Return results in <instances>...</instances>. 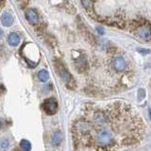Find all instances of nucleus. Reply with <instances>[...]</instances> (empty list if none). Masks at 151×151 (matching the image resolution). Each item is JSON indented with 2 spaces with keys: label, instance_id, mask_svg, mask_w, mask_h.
<instances>
[{
  "label": "nucleus",
  "instance_id": "f257e3e1",
  "mask_svg": "<svg viewBox=\"0 0 151 151\" xmlns=\"http://www.w3.org/2000/svg\"><path fill=\"white\" fill-rule=\"evenodd\" d=\"M55 67L60 78L63 80L66 87L70 90H74L77 87V83H76L75 78H73V76L70 74V72L68 71V69L66 68V66L64 65L63 61L57 59L55 60Z\"/></svg>",
  "mask_w": 151,
  "mask_h": 151
},
{
  "label": "nucleus",
  "instance_id": "f03ea898",
  "mask_svg": "<svg viewBox=\"0 0 151 151\" xmlns=\"http://www.w3.org/2000/svg\"><path fill=\"white\" fill-rule=\"evenodd\" d=\"M136 35L145 41H151V25L142 24L135 28Z\"/></svg>",
  "mask_w": 151,
  "mask_h": 151
},
{
  "label": "nucleus",
  "instance_id": "7ed1b4c3",
  "mask_svg": "<svg viewBox=\"0 0 151 151\" xmlns=\"http://www.w3.org/2000/svg\"><path fill=\"white\" fill-rule=\"evenodd\" d=\"M42 108L47 115H54L58 111V102L53 97L47 98L42 103Z\"/></svg>",
  "mask_w": 151,
  "mask_h": 151
},
{
  "label": "nucleus",
  "instance_id": "20e7f679",
  "mask_svg": "<svg viewBox=\"0 0 151 151\" xmlns=\"http://www.w3.org/2000/svg\"><path fill=\"white\" fill-rule=\"evenodd\" d=\"M112 67L117 73H122V72H124L127 67V61L121 56L114 57V58L112 59Z\"/></svg>",
  "mask_w": 151,
  "mask_h": 151
},
{
  "label": "nucleus",
  "instance_id": "39448f33",
  "mask_svg": "<svg viewBox=\"0 0 151 151\" xmlns=\"http://www.w3.org/2000/svg\"><path fill=\"white\" fill-rule=\"evenodd\" d=\"M75 67L79 73H84L85 71L88 69V63L87 59L84 55L78 56L77 59L75 60Z\"/></svg>",
  "mask_w": 151,
  "mask_h": 151
},
{
  "label": "nucleus",
  "instance_id": "423d86ee",
  "mask_svg": "<svg viewBox=\"0 0 151 151\" xmlns=\"http://www.w3.org/2000/svg\"><path fill=\"white\" fill-rule=\"evenodd\" d=\"M25 16L27 21L30 24V25H36L39 21V16H38V13L35 9H28L26 11Z\"/></svg>",
  "mask_w": 151,
  "mask_h": 151
},
{
  "label": "nucleus",
  "instance_id": "0eeeda50",
  "mask_svg": "<svg viewBox=\"0 0 151 151\" xmlns=\"http://www.w3.org/2000/svg\"><path fill=\"white\" fill-rule=\"evenodd\" d=\"M1 22L5 27H11L13 24V16L8 12H3L1 15Z\"/></svg>",
  "mask_w": 151,
  "mask_h": 151
},
{
  "label": "nucleus",
  "instance_id": "6e6552de",
  "mask_svg": "<svg viewBox=\"0 0 151 151\" xmlns=\"http://www.w3.org/2000/svg\"><path fill=\"white\" fill-rule=\"evenodd\" d=\"M8 42L9 45L16 46L20 42V37L16 32H11L8 36Z\"/></svg>",
  "mask_w": 151,
  "mask_h": 151
},
{
  "label": "nucleus",
  "instance_id": "1a4fd4ad",
  "mask_svg": "<svg viewBox=\"0 0 151 151\" xmlns=\"http://www.w3.org/2000/svg\"><path fill=\"white\" fill-rule=\"evenodd\" d=\"M51 145L53 146H59L63 141V135H61L60 131H56L54 132L51 136Z\"/></svg>",
  "mask_w": 151,
  "mask_h": 151
},
{
  "label": "nucleus",
  "instance_id": "9d476101",
  "mask_svg": "<svg viewBox=\"0 0 151 151\" xmlns=\"http://www.w3.org/2000/svg\"><path fill=\"white\" fill-rule=\"evenodd\" d=\"M38 78H39L42 82H45L49 78V73L47 72L45 69H42L38 72Z\"/></svg>",
  "mask_w": 151,
  "mask_h": 151
},
{
  "label": "nucleus",
  "instance_id": "9b49d317",
  "mask_svg": "<svg viewBox=\"0 0 151 151\" xmlns=\"http://www.w3.org/2000/svg\"><path fill=\"white\" fill-rule=\"evenodd\" d=\"M20 148L22 151H30L31 150V144L27 140H22L20 142Z\"/></svg>",
  "mask_w": 151,
  "mask_h": 151
},
{
  "label": "nucleus",
  "instance_id": "f8f14e48",
  "mask_svg": "<svg viewBox=\"0 0 151 151\" xmlns=\"http://www.w3.org/2000/svg\"><path fill=\"white\" fill-rule=\"evenodd\" d=\"M81 3L83 7L87 9V11H91L93 8V0H81Z\"/></svg>",
  "mask_w": 151,
  "mask_h": 151
},
{
  "label": "nucleus",
  "instance_id": "ddd939ff",
  "mask_svg": "<svg viewBox=\"0 0 151 151\" xmlns=\"http://www.w3.org/2000/svg\"><path fill=\"white\" fill-rule=\"evenodd\" d=\"M9 143L8 140H3L1 142V144H0V146H1L2 150H6L9 147Z\"/></svg>",
  "mask_w": 151,
  "mask_h": 151
},
{
  "label": "nucleus",
  "instance_id": "4468645a",
  "mask_svg": "<svg viewBox=\"0 0 151 151\" xmlns=\"http://www.w3.org/2000/svg\"><path fill=\"white\" fill-rule=\"evenodd\" d=\"M138 52L141 53L142 55H146V54H149L150 53V50L149 49H138Z\"/></svg>",
  "mask_w": 151,
  "mask_h": 151
},
{
  "label": "nucleus",
  "instance_id": "2eb2a0df",
  "mask_svg": "<svg viewBox=\"0 0 151 151\" xmlns=\"http://www.w3.org/2000/svg\"><path fill=\"white\" fill-rule=\"evenodd\" d=\"M28 1H29V0H18V2L21 4L22 7H25L26 5H27Z\"/></svg>",
  "mask_w": 151,
  "mask_h": 151
},
{
  "label": "nucleus",
  "instance_id": "dca6fc26",
  "mask_svg": "<svg viewBox=\"0 0 151 151\" xmlns=\"http://www.w3.org/2000/svg\"><path fill=\"white\" fill-rule=\"evenodd\" d=\"M115 51H116V48H115V47H110V48H109L108 49V52H109V53H110V54H114L115 53Z\"/></svg>",
  "mask_w": 151,
  "mask_h": 151
},
{
  "label": "nucleus",
  "instance_id": "f3484780",
  "mask_svg": "<svg viewBox=\"0 0 151 151\" xmlns=\"http://www.w3.org/2000/svg\"><path fill=\"white\" fill-rule=\"evenodd\" d=\"M96 30L98 31L99 34H104V29L102 27H96Z\"/></svg>",
  "mask_w": 151,
  "mask_h": 151
},
{
  "label": "nucleus",
  "instance_id": "a211bd4d",
  "mask_svg": "<svg viewBox=\"0 0 151 151\" xmlns=\"http://www.w3.org/2000/svg\"><path fill=\"white\" fill-rule=\"evenodd\" d=\"M2 35H3V31H2V29L0 28V38L2 37Z\"/></svg>",
  "mask_w": 151,
  "mask_h": 151
}]
</instances>
